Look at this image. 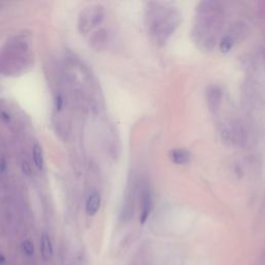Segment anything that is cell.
<instances>
[{"label":"cell","mask_w":265,"mask_h":265,"mask_svg":"<svg viewBox=\"0 0 265 265\" xmlns=\"http://www.w3.org/2000/svg\"><path fill=\"white\" fill-rule=\"evenodd\" d=\"M40 252L45 261H49L53 256V244L48 234H42L40 240Z\"/></svg>","instance_id":"obj_6"},{"label":"cell","mask_w":265,"mask_h":265,"mask_svg":"<svg viewBox=\"0 0 265 265\" xmlns=\"http://www.w3.org/2000/svg\"><path fill=\"white\" fill-rule=\"evenodd\" d=\"M21 168H22V172H23L24 174H26L27 176H29V175L32 174V166L29 165L28 162L24 160L23 163H22V166H21Z\"/></svg>","instance_id":"obj_11"},{"label":"cell","mask_w":265,"mask_h":265,"mask_svg":"<svg viewBox=\"0 0 265 265\" xmlns=\"http://www.w3.org/2000/svg\"><path fill=\"white\" fill-rule=\"evenodd\" d=\"M102 19H104V10L102 6H96L87 8L86 10L82 12L79 22H78V28L82 34L88 32L92 28L100 24Z\"/></svg>","instance_id":"obj_2"},{"label":"cell","mask_w":265,"mask_h":265,"mask_svg":"<svg viewBox=\"0 0 265 265\" xmlns=\"http://www.w3.org/2000/svg\"><path fill=\"white\" fill-rule=\"evenodd\" d=\"M100 196L98 192L92 193L86 202V212L90 216H94L100 208Z\"/></svg>","instance_id":"obj_7"},{"label":"cell","mask_w":265,"mask_h":265,"mask_svg":"<svg viewBox=\"0 0 265 265\" xmlns=\"http://www.w3.org/2000/svg\"><path fill=\"white\" fill-rule=\"evenodd\" d=\"M22 248L24 253L29 256V257H32L34 255V246L32 244V240H25L23 242H22Z\"/></svg>","instance_id":"obj_10"},{"label":"cell","mask_w":265,"mask_h":265,"mask_svg":"<svg viewBox=\"0 0 265 265\" xmlns=\"http://www.w3.org/2000/svg\"><path fill=\"white\" fill-rule=\"evenodd\" d=\"M235 40L232 36H225L220 42V50L223 53H228L234 46Z\"/></svg>","instance_id":"obj_9"},{"label":"cell","mask_w":265,"mask_h":265,"mask_svg":"<svg viewBox=\"0 0 265 265\" xmlns=\"http://www.w3.org/2000/svg\"><path fill=\"white\" fill-rule=\"evenodd\" d=\"M206 98H208L210 109L212 112H216L220 107V98H222V92L216 86H210L208 92H206Z\"/></svg>","instance_id":"obj_4"},{"label":"cell","mask_w":265,"mask_h":265,"mask_svg":"<svg viewBox=\"0 0 265 265\" xmlns=\"http://www.w3.org/2000/svg\"><path fill=\"white\" fill-rule=\"evenodd\" d=\"M32 158H34V162L36 166L42 170L44 168V165H45V158H44V152H42V147L38 144L34 145Z\"/></svg>","instance_id":"obj_8"},{"label":"cell","mask_w":265,"mask_h":265,"mask_svg":"<svg viewBox=\"0 0 265 265\" xmlns=\"http://www.w3.org/2000/svg\"><path fill=\"white\" fill-rule=\"evenodd\" d=\"M55 107L58 111H60L62 108L64 107V98L62 96H58L55 100Z\"/></svg>","instance_id":"obj_12"},{"label":"cell","mask_w":265,"mask_h":265,"mask_svg":"<svg viewBox=\"0 0 265 265\" xmlns=\"http://www.w3.org/2000/svg\"><path fill=\"white\" fill-rule=\"evenodd\" d=\"M169 158L176 165H186L190 160V154L184 148H174L169 152Z\"/></svg>","instance_id":"obj_5"},{"label":"cell","mask_w":265,"mask_h":265,"mask_svg":"<svg viewBox=\"0 0 265 265\" xmlns=\"http://www.w3.org/2000/svg\"><path fill=\"white\" fill-rule=\"evenodd\" d=\"M152 197L150 190H144L141 200V216H140V222L142 225L145 224L147 218H148L152 212Z\"/></svg>","instance_id":"obj_3"},{"label":"cell","mask_w":265,"mask_h":265,"mask_svg":"<svg viewBox=\"0 0 265 265\" xmlns=\"http://www.w3.org/2000/svg\"><path fill=\"white\" fill-rule=\"evenodd\" d=\"M152 8L147 12V26L152 40L163 45L180 23V12L173 8L152 4Z\"/></svg>","instance_id":"obj_1"}]
</instances>
